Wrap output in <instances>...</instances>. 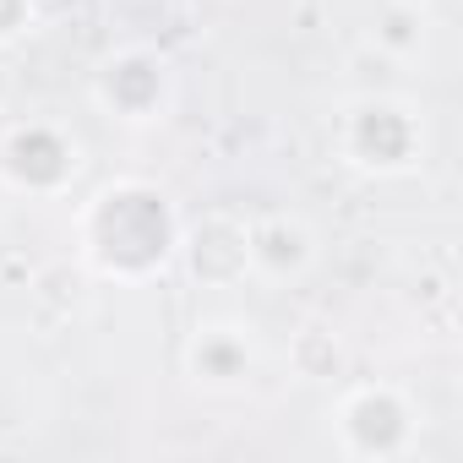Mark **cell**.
Returning <instances> with one entry per match:
<instances>
[{"label":"cell","mask_w":463,"mask_h":463,"mask_svg":"<svg viewBox=\"0 0 463 463\" xmlns=\"http://www.w3.org/2000/svg\"><path fill=\"white\" fill-rule=\"evenodd\" d=\"M175 246H180L175 207L164 191L142 180L104 185L82 213V251L104 279H147L175 257Z\"/></svg>","instance_id":"cell-1"},{"label":"cell","mask_w":463,"mask_h":463,"mask_svg":"<svg viewBox=\"0 0 463 463\" xmlns=\"http://www.w3.org/2000/svg\"><path fill=\"white\" fill-rule=\"evenodd\" d=\"M344 153L349 164L360 169H376V175H392V169H409L414 153H420V126L403 104H387V99H365L349 109L344 120Z\"/></svg>","instance_id":"cell-2"},{"label":"cell","mask_w":463,"mask_h":463,"mask_svg":"<svg viewBox=\"0 0 463 463\" xmlns=\"http://www.w3.org/2000/svg\"><path fill=\"white\" fill-rule=\"evenodd\" d=\"M77 164H82L77 142L61 126H44V120L17 126V131H6V142H0V175H6L17 191L50 196V191H61L77 175Z\"/></svg>","instance_id":"cell-3"},{"label":"cell","mask_w":463,"mask_h":463,"mask_svg":"<svg viewBox=\"0 0 463 463\" xmlns=\"http://www.w3.org/2000/svg\"><path fill=\"white\" fill-rule=\"evenodd\" d=\"M99 104L131 126H147L169 104V66L147 50H120L99 71Z\"/></svg>","instance_id":"cell-4"},{"label":"cell","mask_w":463,"mask_h":463,"mask_svg":"<svg viewBox=\"0 0 463 463\" xmlns=\"http://www.w3.org/2000/svg\"><path fill=\"white\" fill-rule=\"evenodd\" d=\"M414 414H409V403L392 392V387H360V392H349L344 398V409H338V425H344V441H349V452H376V458H392V452H403L409 447V425Z\"/></svg>","instance_id":"cell-5"},{"label":"cell","mask_w":463,"mask_h":463,"mask_svg":"<svg viewBox=\"0 0 463 463\" xmlns=\"http://www.w3.org/2000/svg\"><path fill=\"white\" fill-rule=\"evenodd\" d=\"M246 251H251V268L268 273V279H300L311 262H317V241L300 218H262L257 229H246Z\"/></svg>","instance_id":"cell-6"},{"label":"cell","mask_w":463,"mask_h":463,"mask_svg":"<svg viewBox=\"0 0 463 463\" xmlns=\"http://www.w3.org/2000/svg\"><path fill=\"white\" fill-rule=\"evenodd\" d=\"M185 365L207 387H241L251 376V338H246V327H235V322L196 327V338L185 349Z\"/></svg>","instance_id":"cell-7"},{"label":"cell","mask_w":463,"mask_h":463,"mask_svg":"<svg viewBox=\"0 0 463 463\" xmlns=\"http://www.w3.org/2000/svg\"><path fill=\"white\" fill-rule=\"evenodd\" d=\"M191 268H196V279H213V284H229V279L251 273L246 223H235V218H207L196 229V241H191Z\"/></svg>","instance_id":"cell-8"},{"label":"cell","mask_w":463,"mask_h":463,"mask_svg":"<svg viewBox=\"0 0 463 463\" xmlns=\"http://www.w3.org/2000/svg\"><path fill=\"white\" fill-rule=\"evenodd\" d=\"M420 33H425V23H420V12H414V6H387V12H382V23H376V44H382V50H392V55L414 50V44H420Z\"/></svg>","instance_id":"cell-9"},{"label":"cell","mask_w":463,"mask_h":463,"mask_svg":"<svg viewBox=\"0 0 463 463\" xmlns=\"http://www.w3.org/2000/svg\"><path fill=\"white\" fill-rule=\"evenodd\" d=\"M33 23V0H0V44H12Z\"/></svg>","instance_id":"cell-10"}]
</instances>
